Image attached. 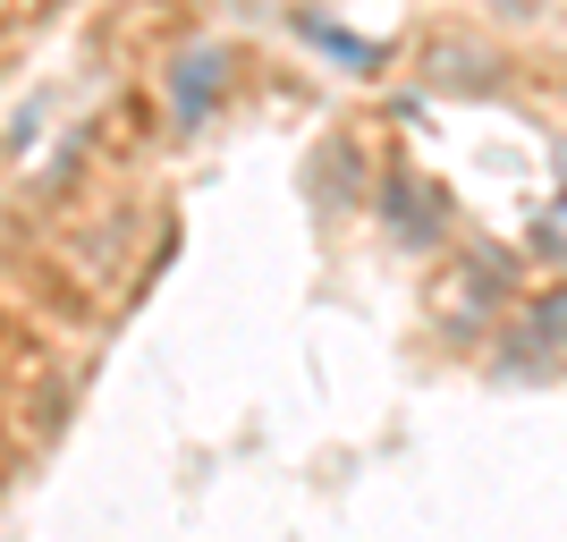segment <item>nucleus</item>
Masks as SVG:
<instances>
[{"label": "nucleus", "mask_w": 567, "mask_h": 542, "mask_svg": "<svg viewBox=\"0 0 567 542\" xmlns=\"http://www.w3.org/2000/svg\"><path fill=\"white\" fill-rule=\"evenodd\" d=\"M213 85H220V60H213V51H195V60H187V76H178V111H204V102H213Z\"/></svg>", "instance_id": "nucleus-1"}]
</instances>
